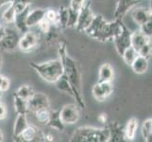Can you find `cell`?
I'll return each instance as SVG.
<instances>
[{
	"label": "cell",
	"mask_w": 152,
	"mask_h": 142,
	"mask_svg": "<svg viewBox=\"0 0 152 142\" xmlns=\"http://www.w3.org/2000/svg\"><path fill=\"white\" fill-rule=\"evenodd\" d=\"M142 135L145 141L152 142V118L145 120L142 127Z\"/></svg>",
	"instance_id": "obj_30"
},
{
	"label": "cell",
	"mask_w": 152,
	"mask_h": 142,
	"mask_svg": "<svg viewBox=\"0 0 152 142\" xmlns=\"http://www.w3.org/2000/svg\"><path fill=\"white\" fill-rule=\"evenodd\" d=\"M150 40V38L142 32L141 30L135 31L134 33H132V46H133L136 50H139L144 45H145Z\"/></svg>",
	"instance_id": "obj_23"
},
{
	"label": "cell",
	"mask_w": 152,
	"mask_h": 142,
	"mask_svg": "<svg viewBox=\"0 0 152 142\" xmlns=\"http://www.w3.org/2000/svg\"><path fill=\"white\" fill-rule=\"evenodd\" d=\"M115 49L118 52L119 55H123L124 51L132 46V32L129 30V29L123 25L122 32L120 33L116 38L113 39Z\"/></svg>",
	"instance_id": "obj_11"
},
{
	"label": "cell",
	"mask_w": 152,
	"mask_h": 142,
	"mask_svg": "<svg viewBox=\"0 0 152 142\" xmlns=\"http://www.w3.org/2000/svg\"><path fill=\"white\" fill-rule=\"evenodd\" d=\"M33 93H34V90H33L32 86L28 85H23L15 91L14 95L19 98H22V99H27L28 101V99L33 95Z\"/></svg>",
	"instance_id": "obj_26"
},
{
	"label": "cell",
	"mask_w": 152,
	"mask_h": 142,
	"mask_svg": "<svg viewBox=\"0 0 152 142\" xmlns=\"http://www.w3.org/2000/svg\"><path fill=\"white\" fill-rule=\"evenodd\" d=\"M94 17H95V14L93 13L91 10L90 3L86 2L84 6H83L80 10V12H78V19H77V23L76 26L77 30L80 31V32L85 31V29L92 23Z\"/></svg>",
	"instance_id": "obj_6"
},
{
	"label": "cell",
	"mask_w": 152,
	"mask_h": 142,
	"mask_svg": "<svg viewBox=\"0 0 152 142\" xmlns=\"http://www.w3.org/2000/svg\"><path fill=\"white\" fill-rule=\"evenodd\" d=\"M84 32L90 37L100 42L112 41L110 35L109 22L104 19L103 15L97 14L95 15L90 26L85 29Z\"/></svg>",
	"instance_id": "obj_4"
},
{
	"label": "cell",
	"mask_w": 152,
	"mask_h": 142,
	"mask_svg": "<svg viewBox=\"0 0 152 142\" xmlns=\"http://www.w3.org/2000/svg\"><path fill=\"white\" fill-rule=\"evenodd\" d=\"M0 8H2V7H1V5H0Z\"/></svg>",
	"instance_id": "obj_49"
},
{
	"label": "cell",
	"mask_w": 152,
	"mask_h": 142,
	"mask_svg": "<svg viewBox=\"0 0 152 142\" xmlns=\"http://www.w3.org/2000/svg\"><path fill=\"white\" fill-rule=\"evenodd\" d=\"M138 55H139L138 51L136 50L133 46H130L129 47H128V49L124 51L122 57H123V59H124L126 64L129 65H132L133 61L136 59V57H137Z\"/></svg>",
	"instance_id": "obj_28"
},
{
	"label": "cell",
	"mask_w": 152,
	"mask_h": 142,
	"mask_svg": "<svg viewBox=\"0 0 152 142\" xmlns=\"http://www.w3.org/2000/svg\"><path fill=\"white\" fill-rule=\"evenodd\" d=\"M55 85L57 87V89L59 91L64 93V94H67L71 96L72 98L75 99V92H74V89H73L71 83L68 81V79L66 78V76L64 74H62L59 80H57L55 82Z\"/></svg>",
	"instance_id": "obj_17"
},
{
	"label": "cell",
	"mask_w": 152,
	"mask_h": 142,
	"mask_svg": "<svg viewBox=\"0 0 152 142\" xmlns=\"http://www.w3.org/2000/svg\"><path fill=\"white\" fill-rule=\"evenodd\" d=\"M29 10H30V6L26 8L24 10H22V12L16 13V15H15V19H14L13 23L15 24L16 29L22 33L27 32L29 29L27 25V16H28Z\"/></svg>",
	"instance_id": "obj_15"
},
{
	"label": "cell",
	"mask_w": 152,
	"mask_h": 142,
	"mask_svg": "<svg viewBox=\"0 0 152 142\" xmlns=\"http://www.w3.org/2000/svg\"><path fill=\"white\" fill-rule=\"evenodd\" d=\"M2 93H3V92H2L1 90H0V99H1V98H2Z\"/></svg>",
	"instance_id": "obj_48"
},
{
	"label": "cell",
	"mask_w": 152,
	"mask_h": 142,
	"mask_svg": "<svg viewBox=\"0 0 152 142\" xmlns=\"http://www.w3.org/2000/svg\"><path fill=\"white\" fill-rule=\"evenodd\" d=\"M2 63H3V59H2V55L0 54V69H1L2 67Z\"/></svg>",
	"instance_id": "obj_46"
},
{
	"label": "cell",
	"mask_w": 152,
	"mask_h": 142,
	"mask_svg": "<svg viewBox=\"0 0 152 142\" xmlns=\"http://www.w3.org/2000/svg\"><path fill=\"white\" fill-rule=\"evenodd\" d=\"M139 1H140V0H139Z\"/></svg>",
	"instance_id": "obj_50"
},
{
	"label": "cell",
	"mask_w": 152,
	"mask_h": 142,
	"mask_svg": "<svg viewBox=\"0 0 152 142\" xmlns=\"http://www.w3.org/2000/svg\"><path fill=\"white\" fill-rule=\"evenodd\" d=\"M98 120H99V121H100L101 123H106V121H107V117H106V115H105V114H101V115L98 117Z\"/></svg>",
	"instance_id": "obj_41"
},
{
	"label": "cell",
	"mask_w": 152,
	"mask_h": 142,
	"mask_svg": "<svg viewBox=\"0 0 152 142\" xmlns=\"http://www.w3.org/2000/svg\"><path fill=\"white\" fill-rule=\"evenodd\" d=\"M4 140V135H3V133H2V131L0 130V142H2Z\"/></svg>",
	"instance_id": "obj_45"
},
{
	"label": "cell",
	"mask_w": 152,
	"mask_h": 142,
	"mask_svg": "<svg viewBox=\"0 0 152 142\" xmlns=\"http://www.w3.org/2000/svg\"><path fill=\"white\" fill-rule=\"evenodd\" d=\"M130 66L132 67L135 73H137V74H144L148 69V59L144 56L138 55Z\"/></svg>",
	"instance_id": "obj_20"
},
{
	"label": "cell",
	"mask_w": 152,
	"mask_h": 142,
	"mask_svg": "<svg viewBox=\"0 0 152 142\" xmlns=\"http://www.w3.org/2000/svg\"><path fill=\"white\" fill-rule=\"evenodd\" d=\"M45 10L44 9H34L32 10H29L27 16V25L28 28H32L35 26H38V24L43 20L45 16Z\"/></svg>",
	"instance_id": "obj_14"
},
{
	"label": "cell",
	"mask_w": 152,
	"mask_h": 142,
	"mask_svg": "<svg viewBox=\"0 0 152 142\" xmlns=\"http://www.w3.org/2000/svg\"><path fill=\"white\" fill-rule=\"evenodd\" d=\"M10 82L9 80V78L5 77L2 85H1V86H0V90H1L2 92H6L10 89Z\"/></svg>",
	"instance_id": "obj_39"
},
{
	"label": "cell",
	"mask_w": 152,
	"mask_h": 142,
	"mask_svg": "<svg viewBox=\"0 0 152 142\" xmlns=\"http://www.w3.org/2000/svg\"><path fill=\"white\" fill-rule=\"evenodd\" d=\"M86 0H71L70 8L75 10H80L85 5Z\"/></svg>",
	"instance_id": "obj_38"
},
{
	"label": "cell",
	"mask_w": 152,
	"mask_h": 142,
	"mask_svg": "<svg viewBox=\"0 0 152 142\" xmlns=\"http://www.w3.org/2000/svg\"><path fill=\"white\" fill-rule=\"evenodd\" d=\"M7 117V109L6 106L0 102V120L5 119Z\"/></svg>",
	"instance_id": "obj_40"
},
{
	"label": "cell",
	"mask_w": 152,
	"mask_h": 142,
	"mask_svg": "<svg viewBox=\"0 0 152 142\" xmlns=\"http://www.w3.org/2000/svg\"><path fill=\"white\" fill-rule=\"evenodd\" d=\"M45 125H48L49 128L54 129L58 132H64L65 124L62 122V120L60 116V110H56V111H50V117L48 123Z\"/></svg>",
	"instance_id": "obj_16"
},
{
	"label": "cell",
	"mask_w": 152,
	"mask_h": 142,
	"mask_svg": "<svg viewBox=\"0 0 152 142\" xmlns=\"http://www.w3.org/2000/svg\"><path fill=\"white\" fill-rule=\"evenodd\" d=\"M113 91L112 82H98L92 89L93 96L98 102H104L108 99Z\"/></svg>",
	"instance_id": "obj_10"
},
{
	"label": "cell",
	"mask_w": 152,
	"mask_h": 142,
	"mask_svg": "<svg viewBox=\"0 0 152 142\" xmlns=\"http://www.w3.org/2000/svg\"><path fill=\"white\" fill-rule=\"evenodd\" d=\"M78 12L80 10H72L70 7L68 8V21H67V28H76L77 19H78Z\"/></svg>",
	"instance_id": "obj_32"
},
{
	"label": "cell",
	"mask_w": 152,
	"mask_h": 142,
	"mask_svg": "<svg viewBox=\"0 0 152 142\" xmlns=\"http://www.w3.org/2000/svg\"><path fill=\"white\" fill-rule=\"evenodd\" d=\"M5 33H6V28H3V27L0 26V40L4 37Z\"/></svg>",
	"instance_id": "obj_42"
},
{
	"label": "cell",
	"mask_w": 152,
	"mask_h": 142,
	"mask_svg": "<svg viewBox=\"0 0 152 142\" xmlns=\"http://www.w3.org/2000/svg\"><path fill=\"white\" fill-rule=\"evenodd\" d=\"M72 142H106L110 141V131L108 128L80 127L70 138Z\"/></svg>",
	"instance_id": "obj_3"
},
{
	"label": "cell",
	"mask_w": 152,
	"mask_h": 142,
	"mask_svg": "<svg viewBox=\"0 0 152 142\" xmlns=\"http://www.w3.org/2000/svg\"><path fill=\"white\" fill-rule=\"evenodd\" d=\"M14 109L15 112L18 114L27 115L29 112L28 109V103L27 99H24L22 98H19L14 95Z\"/></svg>",
	"instance_id": "obj_25"
},
{
	"label": "cell",
	"mask_w": 152,
	"mask_h": 142,
	"mask_svg": "<svg viewBox=\"0 0 152 142\" xmlns=\"http://www.w3.org/2000/svg\"><path fill=\"white\" fill-rule=\"evenodd\" d=\"M20 36L14 29H6V33L0 40V47L5 51H13L18 47Z\"/></svg>",
	"instance_id": "obj_8"
},
{
	"label": "cell",
	"mask_w": 152,
	"mask_h": 142,
	"mask_svg": "<svg viewBox=\"0 0 152 142\" xmlns=\"http://www.w3.org/2000/svg\"><path fill=\"white\" fill-rule=\"evenodd\" d=\"M32 1L33 0H12V4L14 6L16 13H20L24 10L26 8L29 7Z\"/></svg>",
	"instance_id": "obj_33"
},
{
	"label": "cell",
	"mask_w": 152,
	"mask_h": 142,
	"mask_svg": "<svg viewBox=\"0 0 152 142\" xmlns=\"http://www.w3.org/2000/svg\"><path fill=\"white\" fill-rule=\"evenodd\" d=\"M15 15H16V10H15V8H14L13 5L10 3V5H8V8L3 12L2 19L5 23L12 24L14 22Z\"/></svg>",
	"instance_id": "obj_27"
},
{
	"label": "cell",
	"mask_w": 152,
	"mask_h": 142,
	"mask_svg": "<svg viewBox=\"0 0 152 142\" xmlns=\"http://www.w3.org/2000/svg\"><path fill=\"white\" fill-rule=\"evenodd\" d=\"M67 21H68V8L61 7L58 10V26L64 29L67 28Z\"/></svg>",
	"instance_id": "obj_29"
},
{
	"label": "cell",
	"mask_w": 152,
	"mask_h": 142,
	"mask_svg": "<svg viewBox=\"0 0 152 142\" xmlns=\"http://www.w3.org/2000/svg\"><path fill=\"white\" fill-rule=\"evenodd\" d=\"M108 129L110 131V141H120L125 138L124 131L117 122L110 123Z\"/></svg>",
	"instance_id": "obj_22"
},
{
	"label": "cell",
	"mask_w": 152,
	"mask_h": 142,
	"mask_svg": "<svg viewBox=\"0 0 152 142\" xmlns=\"http://www.w3.org/2000/svg\"><path fill=\"white\" fill-rule=\"evenodd\" d=\"M45 18L48 21L52 26H58V10H45Z\"/></svg>",
	"instance_id": "obj_34"
},
{
	"label": "cell",
	"mask_w": 152,
	"mask_h": 142,
	"mask_svg": "<svg viewBox=\"0 0 152 142\" xmlns=\"http://www.w3.org/2000/svg\"><path fill=\"white\" fill-rule=\"evenodd\" d=\"M149 12L152 15V0H151V2H150V10H149Z\"/></svg>",
	"instance_id": "obj_47"
},
{
	"label": "cell",
	"mask_w": 152,
	"mask_h": 142,
	"mask_svg": "<svg viewBox=\"0 0 152 142\" xmlns=\"http://www.w3.org/2000/svg\"><path fill=\"white\" fill-rule=\"evenodd\" d=\"M38 35L33 31L28 30L27 32L23 33L22 37H20L18 47L23 52H29L33 50L38 45Z\"/></svg>",
	"instance_id": "obj_12"
},
{
	"label": "cell",
	"mask_w": 152,
	"mask_h": 142,
	"mask_svg": "<svg viewBox=\"0 0 152 142\" xmlns=\"http://www.w3.org/2000/svg\"><path fill=\"white\" fill-rule=\"evenodd\" d=\"M60 59L64 65V74L66 76L68 81L75 92V99L77 101V105L80 108H85V102L82 97L81 87H82V78L77 63L67 54L65 44H61L58 47Z\"/></svg>",
	"instance_id": "obj_1"
},
{
	"label": "cell",
	"mask_w": 152,
	"mask_h": 142,
	"mask_svg": "<svg viewBox=\"0 0 152 142\" xmlns=\"http://www.w3.org/2000/svg\"><path fill=\"white\" fill-rule=\"evenodd\" d=\"M38 26H39V29H41V31L44 33H48L52 28V25L45 18H44L43 20H42L41 22L38 24Z\"/></svg>",
	"instance_id": "obj_37"
},
{
	"label": "cell",
	"mask_w": 152,
	"mask_h": 142,
	"mask_svg": "<svg viewBox=\"0 0 152 142\" xmlns=\"http://www.w3.org/2000/svg\"><path fill=\"white\" fill-rule=\"evenodd\" d=\"M30 66L38 73L44 81L54 83L64 74V65L60 59L50 60L45 63H31Z\"/></svg>",
	"instance_id": "obj_2"
},
{
	"label": "cell",
	"mask_w": 152,
	"mask_h": 142,
	"mask_svg": "<svg viewBox=\"0 0 152 142\" xmlns=\"http://www.w3.org/2000/svg\"><path fill=\"white\" fill-rule=\"evenodd\" d=\"M137 128H138V120L134 118H130L128 121L127 126H126V128L124 130L125 138L128 140H132L135 138L136 132H137Z\"/></svg>",
	"instance_id": "obj_24"
},
{
	"label": "cell",
	"mask_w": 152,
	"mask_h": 142,
	"mask_svg": "<svg viewBox=\"0 0 152 142\" xmlns=\"http://www.w3.org/2000/svg\"><path fill=\"white\" fill-rule=\"evenodd\" d=\"M12 1V0H0V5H1V7H3L5 5H10Z\"/></svg>",
	"instance_id": "obj_43"
},
{
	"label": "cell",
	"mask_w": 152,
	"mask_h": 142,
	"mask_svg": "<svg viewBox=\"0 0 152 142\" xmlns=\"http://www.w3.org/2000/svg\"><path fill=\"white\" fill-rule=\"evenodd\" d=\"M34 114H35L36 118H37V120L40 123L46 124L49 119V117H50V109H48V108L39 109L37 111H35Z\"/></svg>",
	"instance_id": "obj_31"
},
{
	"label": "cell",
	"mask_w": 152,
	"mask_h": 142,
	"mask_svg": "<svg viewBox=\"0 0 152 142\" xmlns=\"http://www.w3.org/2000/svg\"><path fill=\"white\" fill-rule=\"evenodd\" d=\"M28 125L29 124L28 122L27 115L18 114L16 119H15L14 127H13V138H14V139L17 138L18 136L26 130V128H27Z\"/></svg>",
	"instance_id": "obj_19"
},
{
	"label": "cell",
	"mask_w": 152,
	"mask_h": 142,
	"mask_svg": "<svg viewBox=\"0 0 152 142\" xmlns=\"http://www.w3.org/2000/svg\"><path fill=\"white\" fill-rule=\"evenodd\" d=\"M61 118L65 125H72L77 122L80 118V112H78L77 106L76 104L69 103L64 105L60 110Z\"/></svg>",
	"instance_id": "obj_9"
},
{
	"label": "cell",
	"mask_w": 152,
	"mask_h": 142,
	"mask_svg": "<svg viewBox=\"0 0 152 142\" xmlns=\"http://www.w3.org/2000/svg\"><path fill=\"white\" fill-rule=\"evenodd\" d=\"M138 54L148 59L152 54V42H151V40H149L148 43L141 47V49L138 50Z\"/></svg>",
	"instance_id": "obj_35"
},
{
	"label": "cell",
	"mask_w": 152,
	"mask_h": 142,
	"mask_svg": "<svg viewBox=\"0 0 152 142\" xmlns=\"http://www.w3.org/2000/svg\"><path fill=\"white\" fill-rule=\"evenodd\" d=\"M132 17L136 24L142 26L151 17V13L149 10H146L145 8H136L132 10Z\"/></svg>",
	"instance_id": "obj_18"
},
{
	"label": "cell",
	"mask_w": 152,
	"mask_h": 142,
	"mask_svg": "<svg viewBox=\"0 0 152 142\" xmlns=\"http://www.w3.org/2000/svg\"><path fill=\"white\" fill-rule=\"evenodd\" d=\"M138 2L139 0H118L114 13L115 19H122L124 15Z\"/></svg>",
	"instance_id": "obj_13"
},
{
	"label": "cell",
	"mask_w": 152,
	"mask_h": 142,
	"mask_svg": "<svg viewBox=\"0 0 152 142\" xmlns=\"http://www.w3.org/2000/svg\"><path fill=\"white\" fill-rule=\"evenodd\" d=\"M29 112H35L39 109H50V101L48 97L43 92H34L33 95L28 99Z\"/></svg>",
	"instance_id": "obj_7"
},
{
	"label": "cell",
	"mask_w": 152,
	"mask_h": 142,
	"mask_svg": "<svg viewBox=\"0 0 152 142\" xmlns=\"http://www.w3.org/2000/svg\"><path fill=\"white\" fill-rule=\"evenodd\" d=\"M114 77V71L110 64H103L99 68L98 82H112Z\"/></svg>",
	"instance_id": "obj_21"
},
{
	"label": "cell",
	"mask_w": 152,
	"mask_h": 142,
	"mask_svg": "<svg viewBox=\"0 0 152 142\" xmlns=\"http://www.w3.org/2000/svg\"><path fill=\"white\" fill-rule=\"evenodd\" d=\"M15 141L32 142V141H46V135L36 126L28 125L24 132L21 134Z\"/></svg>",
	"instance_id": "obj_5"
},
{
	"label": "cell",
	"mask_w": 152,
	"mask_h": 142,
	"mask_svg": "<svg viewBox=\"0 0 152 142\" xmlns=\"http://www.w3.org/2000/svg\"><path fill=\"white\" fill-rule=\"evenodd\" d=\"M4 79H5V76H3V75L0 74V86H1L2 82H3V81H4Z\"/></svg>",
	"instance_id": "obj_44"
},
{
	"label": "cell",
	"mask_w": 152,
	"mask_h": 142,
	"mask_svg": "<svg viewBox=\"0 0 152 142\" xmlns=\"http://www.w3.org/2000/svg\"><path fill=\"white\" fill-rule=\"evenodd\" d=\"M140 27H141L140 30L142 31V32L146 36V37L151 38L152 37V15L145 24H143L142 26H140Z\"/></svg>",
	"instance_id": "obj_36"
}]
</instances>
